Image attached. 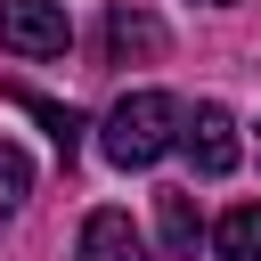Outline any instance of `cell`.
<instances>
[{
    "label": "cell",
    "instance_id": "1",
    "mask_svg": "<svg viewBox=\"0 0 261 261\" xmlns=\"http://www.w3.org/2000/svg\"><path fill=\"white\" fill-rule=\"evenodd\" d=\"M179 130H188V114H179L171 90H130V98L98 122V147H106L114 171H147V163H163V155L179 147Z\"/></svg>",
    "mask_w": 261,
    "mask_h": 261
},
{
    "label": "cell",
    "instance_id": "2",
    "mask_svg": "<svg viewBox=\"0 0 261 261\" xmlns=\"http://www.w3.org/2000/svg\"><path fill=\"white\" fill-rule=\"evenodd\" d=\"M65 41H73L65 0H0V49H16V57H65Z\"/></svg>",
    "mask_w": 261,
    "mask_h": 261
},
{
    "label": "cell",
    "instance_id": "3",
    "mask_svg": "<svg viewBox=\"0 0 261 261\" xmlns=\"http://www.w3.org/2000/svg\"><path fill=\"white\" fill-rule=\"evenodd\" d=\"M179 147H188V163L204 171V179H220V171H237V114L228 106H196L188 114V130H179Z\"/></svg>",
    "mask_w": 261,
    "mask_h": 261
},
{
    "label": "cell",
    "instance_id": "4",
    "mask_svg": "<svg viewBox=\"0 0 261 261\" xmlns=\"http://www.w3.org/2000/svg\"><path fill=\"white\" fill-rule=\"evenodd\" d=\"M73 261H147V245H139L130 212H90V220H82V245H73Z\"/></svg>",
    "mask_w": 261,
    "mask_h": 261
},
{
    "label": "cell",
    "instance_id": "5",
    "mask_svg": "<svg viewBox=\"0 0 261 261\" xmlns=\"http://www.w3.org/2000/svg\"><path fill=\"white\" fill-rule=\"evenodd\" d=\"M155 237H163V253H171V261H188V253H196L204 220H196V196H188V188H163V196H155Z\"/></svg>",
    "mask_w": 261,
    "mask_h": 261
},
{
    "label": "cell",
    "instance_id": "6",
    "mask_svg": "<svg viewBox=\"0 0 261 261\" xmlns=\"http://www.w3.org/2000/svg\"><path fill=\"white\" fill-rule=\"evenodd\" d=\"M155 49H163V24H155L147 8H114V16H106V57H114V65L155 57Z\"/></svg>",
    "mask_w": 261,
    "mask_h": 261
},
{
    "label": "cell",
    "instance_id": "7",
    "mask_svg": "<svg viewBox=\"0 0 261 261\" xmlns=\"http://www.w3.org/2000/svg\"><path fill=\"white\" fill-rule=\"evenodd\" d=\"M212 253H220V261H261V204H237V212H220V228H212Z\"/></svg>",
    "mask_w": 261,
    "mask_h": 261
},
{
    "label": "cell",
    "instance_id": "8",
    "mask_svg": "<svg viewBox=\"0 0 261 261\" xmlns=\"http://www.w3.org/2000/svg\"><path fill=\"white\" fill-rule=\"evenodd\" d=\"M16 106H24V114L57 139V155L73 163V147H82V114H73V106H57V98H33V90H16Z\"/></svg>",
    "mask_w": 261,
    "mask_h": 261
},
{
    "label": "cell",
    "instance_id": "9",
    "mask_svg": "<svg viewBox=\"0 0 261 261\" xmlns=\"http://www.w3.org/2000/svg\"><path fill=\"white\" fill-rule=\"evenodd\" d=\"M24 196H33V163L0 139V220H16V204H24Z\"/></svg>",
    "mask_w": 261,
    "mask_h": 261
}]
</instances>
